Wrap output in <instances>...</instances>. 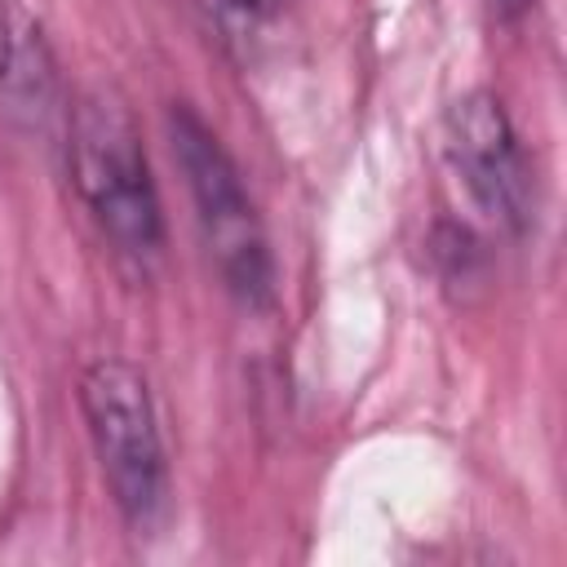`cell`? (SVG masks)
I'll return each instance as SVG.
<instances>
[{
  "label": "cell",
  "mask_w": 567,
  "mask_h": 567,
  "mask_svg": "<svg viewBox=\"0 0 567 567\" xmlns=\"http://www.w3.org/2000/svg\"><path fill=\"white\" fill-rule=\"evenodd\" d=\"M80 408L120 518L151 532L168 509V452L151 381L128 359H97L80 377Z\"/></svg>",
  "instance_id": "obj_3"
},
{
  "label": "cell",
  "mask_w": 567,
  "mask_h": 567,
  "mask_svg": "<svg viewBox=\"0 0 567 567\" xmlns=\"http://www.w3.org/2000/svg\"><path fill=\"white\" fill-rule=\"evenodd\" d=\"M447 164L461 177L465 195L478 204L483 217H492L505 230H527L532 221V168L523 155V142L505 115V106L492 93H465L447 106L443 124Z\"/></svg>",
  "instance_id": "obj_4"
},
{
  "label": "cell",
  "mask_w": 567,
  "mask_h": 567,
  "mask_svg": "<svg viewBox=\"0 0 567 567\" xmlns=\"http://www.w3.org/2000/svg\"><path fill=\"white\" fill-rule=\"evenodd\" d=\"M168 142H173V159L186 177L195 221H199L204 248L221 275V288L248 310L270 306L275 301V261H270V244H266L257 204L239 177V164L186 102L168 106Z\"/></svg>",
  "instance_id": "obj_2"
},
{
  "label": "cell",
  "mask_w": 567,
  "mask_h": 567,
  "mask_svg": "<svg viewBox=\"0 0 567 567\" xmlns=\"http://www.w3.org/2000/svg\"><path fill=\"white\" fill-rule=\"evenodd\" d=\"M0 106L9 120L44 128L58 111V66L40 35V27L18 9L4 4L0 18Z\"/></svg>",
  "instance_id": "obj_5"
},
{
  "label": "cell",
  "mask_w": 567,
  "mask_h": 567,
  "mask_svg": "<svg viewBox=\"0 0 567 567\" xmlns=\"http://www.w3.org/2000/svg\"><path fill=\"white\" fill-rule=\"evenodd\" d=\"M66 159L71 182L111 248L137 266L155 261L164 248V213L137 124L115 89L75 97L66 111Z\"/></svg>",
  "instance_id": "obj_1"
}]
</instances>
